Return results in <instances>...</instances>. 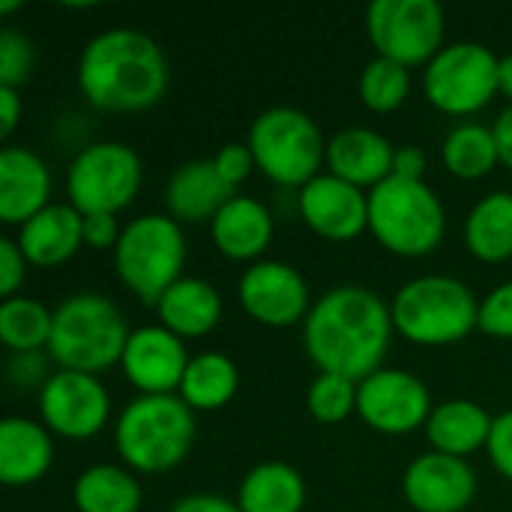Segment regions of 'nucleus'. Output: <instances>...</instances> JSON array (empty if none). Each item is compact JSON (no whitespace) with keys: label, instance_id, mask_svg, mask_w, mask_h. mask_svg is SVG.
I'll list each match as a JSON object with an SVG mask.
<instances>
[{"label":"nucleus","instance_id":"f257e3e1","mask_svg":"<svg viewBox=\"0 0 512 512\" xmlns=\"http://www.w3.org/2000/svg\"><path fill=\"white\" fill-rule=\"evenodd\" d=\"M393 330V312L375 291L339 285L309 309L303 342L321 372L363 381L381 369Z\"/></svg>","mask_w":512,"mask_h":512},{"label":"nucleus","instance_id":"f03ea898","mask_svg":"<svg viewBox=\"0 0 512 512\" xmlns=\"http://www.w3.org/2000/svg\"><path fill=\"white\" fill-rule=\"evenodd\" d=\"M168 78L165 51L135 27L96 33L78 60V87L99 111H144L165 96Z\"/></svg>","mask_w":512,"mask_h":512},{"label":"nucleus","instance_id":"7ed1b4c3","mask_svg":"<svg viewBox=\"0 0 512 512\" xmlns=\"http://www.w3.org/2000/svg\"><path fill=\"white\" fill-rule=\"evenodd\" d=\"M195 411L180 396H138L114 426V447L141 474L177 468L195 444Z\"/></svg>","mask_w":512,"mask_h":512},{"label":"nucleus","instance_id":"20e7f679","mask_svg":"<svg viewBox=\"0 0 512 512\" xmlns=\"http://www.w3.org/2000/svg\"><path fill=\"white\" fill-rule=\"evenodd\" d=\"M129 333L126 318L108 297L81 291L54 309L48 354L60 369L99 375L123 360Z\"/></svg>","mask_w":512,"mask_h":512},{"label":"nucleus","instance_id":"39448f33","mask_svg":"<svg viewBox=\"0 0 512 512\" xmlns=\"http://www.w3.org/2000/svg\"><path fill=\"white\" fill-rule=\"evenodd\" d=\"M393 327L414 345H453L480 327V303L474 291L453 276H417L405 282L393 303Z\"/></svg>","mask_w":512,"mask_h":512},{"label":"nucleus","instance_id":"423d86ee","mask_svg":"<svg viewBox=\"0 0 512 512\" xmlns=\"http://www.w3.org/2000/svg\"><path fill=\"white\" fill-rule=\"evenodd\" d=\"M369 231L393 255H429L447 231L444 204L423 180L387 177L369 192Z\"/></svg>","mask_w":512,"mask_h":512},{"label":"nucleus","instance_id":"0eeeda50","mask_svg":"<svg viewBox=\"0 0 512 512\" xmlns=\"http://www.w3.org/2000/svg\"><path fill=\"white\" fill-rule=\"evenodd\" d=\"M186 264V237L174 216L147 213L132 219L117 246H114V270L120 282L144 303H159V297L183 279Z\"/></svg>","mask_w":512,"mask_h":512},{"label":"nucleus","instance_id":"6e6552de","mask_svg":"<svg viewBox=\"0 0 512 512\" xmlns=\"http://www.w3.org/2000/svg\"><path fill=\"white\" fill-rule=\"evenodd\" d=\"M249 150L255 165L279 186H306L327 162V141L318 123L291 105L261 111L249 126Z\"/></svg>","mask_w":512,"mask_h":512},{"label":"nucleus","instance_id":"1a4fd4ad","mask_svg":"<svg viewBox=\"0 0 512 512\" xmlns=\"http://www.w3.org/2000/svg\"><path fill=\"white\" fill-rule=\"evenodd\" d=\"M144 165L141 156L120 141L87 144L66 171L69 204L81 213H120L141 189Z\"/></svg>","mask_w":512,"mask_h":512},{"label":"nucleus","instance_id":"9d476101","mask_svg":"<svg viewBox=\"0 0 512 512\" xmlns=\"http://www.w3.org/2000/svg\"><path fill=\"white\" fill-rule=\"evenodd\" d=\"M501 57L480 42L444 45L423 72L426 99L444 114H474L486 108L498 93Z\"/></svg>","mask_w":512,"mask_h":512},{"label":"nucleus","instance_id":"9b49d317","mask_svg":"<svg viewBox=\"0 0 512 512\" xmlns=\"http://www.w3.org/2000/svg\"><path fill=\"white\" fill-rule=\"evenodd\" d=\"M366 27L378 57L408 69L429 63L444 48V9L435 0H375Z\"/></svg>","mask_w":512,"mask_h":512},{"label":"nucleus","instance_id":"f8f14e48","mask_svg":"<svg viewBox=\"0 0 512 512\" xmlns=\"http://www.w3.org/2000/svg\"><path fill=\"white\" fill-rule=\"evenodd\" d=\"M111 399L96 375L57 369L39 387V417L51 435L87 441L108 423Z\"/></svg>","mask_w":512,"mask_h":512},{"label":"nucleus","instance_id":"ddd939ff","mask_svg":"<svg viewBox=\"0 0 512 512\" xmlns=\"http://www.w3.org/2000/svg\"><path fill=\"white\" fill-rule=\"evenodd\" d=\"M435 405L429 387L405 369H378L360 381L357 414L384 435H408L429 423Z\"/></svg>","mask_w":512,"mask_h":512},{"label":"nucleus","instance_id":"4468645a","mask_svg":"<svg viewBox=\"0 0 512 512\" xmlns=\"http://www.w3.org/2000/svg\"><path fill=\"white\" fill-rule=\"evenodd\" d=\"M240 303L243 309L267 324L288 327L309 315V285L303 273L285 261H255L240 276Z\"/></svg>","mask_w":512,"mask_h":512},{"label":"nucleus","instance_id":"2eb2a0df","mask_svg":"<svg viewBox=\"0 0 512 512\" xmlns=\"http://www.w3.org/2000/svg\"><path fill=\"white\" fill-rule=\"evenodd\" d=\"M189 360L192 357L177 333L162 324H150L129 333L120 366L141 396H171L180 390Z\"/></svg>","mask_w":512,"mask_h":512},{"label":"nucleus","instance_id":"dca6fc26","mask_svg":"<svg viewBox=\"0 0 512 512\" xmlns=\"http://www.w3.org/2000/svg\"><path fill=\"white\" fill-rule=\"evenodd\" d=\"M297 207L315 234L336 243L354 240L369 228V192L336 174H318L309 180L297 195Z\"/></svg>","mask_w":512,"mask_h":512},{"label":"nucleus","instance_id":"f3484780","mask_svg":"<svg viewBox=\"0 0 512 512\" xmlns=\"http://www.w3.org/2000/svg\"><path fill=\"white\" fill-rule=\"evenodd\" d=\"M402 492L417 512H465L477 495V474L465 459L432 450L405 468Z\"/></svg>","mask_w":512,"mask_h":512},{"label":"nucleus","instance_id":"a211bd4d","mask_svg":"<svg viewBox=\"0 0 512 512\" xmlns=\"http://www.w3.org/2000/svg\"><path fill=\"white\" fill-rule=\"evenodd\" d=\"M51 171L27 147L0 150V219L6 225H24L48 207Z\"/></svg>","mask_w":512,"mask_h":512},{"label":"nucleus","instance_id":"6ab92c4d","mask_svg":"<svg viewBox=\"0 0 512 512\" xmlns=\"http://www.w3.org/2000/svg\"><path fill=\"white\" fill-rule=\"evenodd\" d=\"M393 156H396V147L390 144V138L366 126L342 129L327 141L330 174L360 189L363 186L375 189L378 183L393 177Z\"/></svg>","mask_w":512,"mask_h":512},{"label":"nucleus","instance_id":"aec40b11","mask_svg":"<svg viewBox=\"0 0 512 512\" xmlns=\"http://www.w3.org/2000/svg\"><path fill=\"white\" fill-rule=\"evenodd\" d=\"M234 195V186L222 180L213 159L183 162L165 186V204L177 222H213Z\"/></svg>","mask_w":512,"mask_h":512},{"label":"nucleus","instance_id":"412c9836","mask_svg":"<svg viewBox=\"0 0 512 512\" xmlns=\"http://www.w3.org/2000/svg\"><path fill=\"white\" fill-rule=\"evenodd\" d=\"M18 246L36 267H60L84 246V216L72 204H48L21 225Z\"/></svg>","mask_w":512,"mask_h":512},{"label":"nucleus","instance_id":"4be33fe9","mask_svg":"<svg viewBox=\"0 0 512 512\" xmlns=\"http://www.w3.org/2000/svg\"><path fill=\"white\" fill-rule=\"evenodd\" d=\"M54 441L45 423L6 417L0 423V480L6 486H30L48 474Z\"/></svg>","mask_w":512,"mask_h":512},{"label":"nucleus","instance_id":"5701e85b","mask_svg":"<svg viewBox=\"0 0 512 512\" xmlns=\"http://www.w3.org/2000/svg\"><path fill=\"white\" fill-rule=\"evenodd\" d=\"M210 234L225 258L255 261L273 240V216L258 198L234 195L210 222Z\"/></svg>","mask_w":512,"mask_h":512},{"label":"nucleus","instance_id":"b1692460","mask_svg":"<svg viewBox=\"0 0 512 512\" xmlns=\"http://www.w3.org/2000/svg\"><path fill=\"white\" fill-rule=\"evenodd\" d=\"M156 315L159 324L180 339H198L216 330V324L222 321V297L207 279L183 276L159 297Z\"/></svg>","mask_w":512,"mask_h":512},{"label":"nucleus","instance_id":"393cba45","mask_svg":"<svg viewBox=\"0 0 512 512\" xmlns=\"http://www.w3.org/2000/svg\"><path fill=\"white\" fill-rule=\"evenodd\" d=\"M492 423H495V417H489V411L480 402L450 399V402L435 405V411L426 423V438L435 453L465 459L489 444Z\"/></svg>","mask_w":512,"mask_h":512},{"label":"nucleus","instance_id":"a878e982","mask_svg":"<svg viewBox=\"0 0 512 512\" xmlns=\"http://www.w3.org/2000/svg\"><path fill=\"white\" fill-rule=\"evenodd\" d=\"M237 504L243 512H300L306 504V480L288 462H261L243 477Z\"/></svg>","mask_w":512,"mask_h":512},{"label":"nucleus","instance_id":"bb28decb","mask_svg":"<svg viewBox=\"0 0 512 512\" xmlns=\"http://www.w3.org/2000/svg\"><path fill=\"white\" fill-rule=\"evenodd\" d=\"M240 390V369L222 351H201L189 360L177 396L192 411H219Z\"/></svg>","mask_w":512,"mask_h":512},{"label":"nucleus","instance_id":"cd10ccee","mask_svg":"<svg viewBox=\"0 0 512 512\" xmlns=\"http://www.w3.org/2000/svg\"><path fill=\"white\" fill-rule=\"evenodd\" d=\"M465 243L474 258L498 264L512 255V195L492 192L480 198L465 219Z\"/></svg>","mask_w":512,"mask_h":512},{"label":"nucleus","instance_id":"c85d7f7f","mask_svg":"<svg viewBox=\"0 0 512 512\" xmlns=\"http://www.w3.org/2000/svg\"><path fill=\"white\" fill-rule=\"evenodd\" d=\"M141 483L120 465H93L78 474L72 501L78 512H141Z\"/></svg>","mask_w":512,"mask_h":512},{"label":"nucleus","instance_id":"c756f323","mask_svg":"<svg viewBox=\"0 0 512 512\" xmlns=\"http://www.w3.org/2000/svg\"><path fill=\"white\" fill-rule=\"evenodd\" d=\"M441 159H444L447 171L462 180L486 177L501 162L492 126L462 123V126L450 129V135L444 138V147H441Z\"/></svg>","mask_w":512,"mask_h":512},{"label":"nucleus","instance_id":"7c9ffc66","mask_svg":"<svg viewBox=\"0 0 512 512\" xmlns=\"http://www.w3.org/2000/svg\"><path fill=\"white\" fill-rule=\"evenodd\" d=\"M54 312L33 297L15 294L0 303V342L12 354H33L48 348Z\"/></svg>","mask_w":512,"mask_h":512},{"label":"nucleus","instance_id":"2f4dec72","mask_svg":"<svg viewBox=\"0 0 512 512\" xmlns=\"http://www.w3.org/2000/svg\"><path fill=\"white\" fill-rule=\"evenodd\" d=\"M411 90V72L408 66L387 60V57H375L372 63H366L363 75H360V99L366 108L387 114L396 111Z\"/></svg>","mask_w":512,"mask_h":512},{"label":"nucleus","instance_id":"473e14b6","mask_svg":"<svg viewBox=\"0 0 512 512\" xmlns=\"http://www.w3.org/2000/svg\"><path fill=\"white\" fill-rule=\"evenodd\" d=\"M357 393L360 381L333 372H318V378L309 384L306 408L318 423H342L357 411Z\"/></svg>","mask_w":512,"mask_h":512},{"label":"nucleus","instance_id":"72a5a7b5","mask_svg":"<svg viewBox=\"0 0 512 512\" xmlns=\"http://www.w3.org/2000/svg\"><path fill=\"white\" fill-rule=\"evenodd\" d=\"M33 60H36V51H33L30 36H24L21 30L3 27L0 30V87L18 90L30 78Z\"/></svg>","mask_w":512,"mask_h":512},{"label":"nucleus","instance_id":"f704fd0d","mask_svg":"<svg viewBox=\"0 0 512 512\" xmlns=\"http://www.w3.org/2000/svg\"><path fill=\"white\" fill-rule=\"evenodd\" d=\"M480 330L492 339H512V282L498 285L480 303Z\"/></svg>","mask_w":512,"mask_h":512},{"label":"nucleus","instance_id":"c9c22d12","mask_svg":"<svg viewBox=\"0 0 512 512\" xmlns=\"http://www.w3.org/2000/svg\"><path fill=\"white\" fill-rule=\"evenodd\" d=\"M27 258L18 246V240L12 237H0V294L3 300L15 297L21 282H24V273H27Z\"/></svg>","mask_w":512,"mask_h":512},{"label":"nucleus","instance_id":"e433bc0d","mask_svg":"<svg viewBox=\"0 0 512 512\" xmlns=\"http://www.w3.org/2000/svg\"><path fill=\"white\" fill-rule=\"evenodd\" d=\"M213 162H216V171L222 174V180H225L228 186H234V189L252 174V168H258V165H255V156H252V150H249V144H225V147L213 156Z\"/></svg>","mask_w":512,"mask_h":512},{"label":"nucleus","instance_id":"4c0bfd02","mask_svg":"<svg viewBox=\"0 0 512 512\" xmlns=\"http://www.w3.org/2000/svg\"><path fill=\"white\" fill-rule=\"evenodd\" d=\"M486 450H489V459H492L495 471L504 474L512 483V408L495 417Z\"/></svg>","mask_w":512,"mask_h":512},{"label":"nucleus","instance_id":"58836bf2","mask_svg":"<svg viewBox=\"0 0 512 512\" xmlns=\"http://www.w3.org/2000/svg\"><path fill=\"white\" fill-rule=\"evenodd\" d=\"M123 228L114 213H90L84 216V246L90 249H114Z\"/></svg>","mask_w":512,"mask_h":512},{"label":"nucleus","instance_id":"ea45409f","mask_svg":"<svg viewBox=\"0 0 512 512\" xmlns=\"http://www.w3.org/2000/svg\"><path fill=\"white\" fill-rule=\"evenodd\" d=\"M51 375L45 372V357L39 351L33 354H12L9 360V381L21 384V387H33V384H45Z\"/></svg>","mask_w":512,"mask_h":512},{"label":"nucleus","instance_id":"a19ab883","mask_svg":"<svg viewBox=\"0 0 512 512\" xmlns=\"http://www.w3.org/2000/svg\"><path fill=\"white\" fill-rule=\"evenodd\" d=\"M426 150L417 147V144H405V147H396V156H393V177H402V180H423L426 174Z\"/></svg>","mask_w":512,"mask_h":512},{"label":"nucleus","instance_id":"79ce46f5","mask_svg":"<svg viewBox=\"0 0 512 512\" xmlns=\"http://www.w3.org/2000/svg\"><path fill=\"white\" fill-rule=\"evenodd\" d=\"M171 512H243L240 510V504L237 501H228V498H222V495H186V498H180Z\"/></svg>","mask_w":512,"mask_h":512},{"label":"nucleus","instance_id":"37998d69","mask_svg":"<svg viewBox=\"0 0 512 512\" xmlns=\"http://www.w3.org/2000/svg\"><path fill=\"white\" fill-rule=\"evenodd\" d=\"M21 120V96L12 87H0V135L9 138Z\"/></svg>","mask_w":512,"mask_h":512},{"label":"nucleus","instance_id":"c03bdc74","mask_svg":"<svg viewBox=\"0 0 512 512\" xmlns=\"http://www.w3.org/2000/svg\"><path fill=\"white\" fill-rule=\"evenodd\" d=\"M492 132H495V141H498L501 162H504V165L512 171V105H507V108L498 114V120H495Z\"/></svg>","mask_w":512,"mask_h":512},{"label":"nucleus","instance_id":"a18cd8bd","mask_svg":"<svg viewBox=\"0 0 512 512\" xmlns=\"http://www.w3.org/2000/svg\"><path fill=\"white\" fill-rule=\"evenodd\" d=\"M498 87L504 96L512 99V54H504L501 57V66H498Z\"/></svg>","mask_w":512,"mask_h":512},{"label":"nucleus","instance_id":"49530a36","mask_svg":"<svg viewBox=\"0 0 512 512\" xmlns=\"http://www.w3.org/2000/svg\"><path fill=\"white\" fill-rule=\"evenodd\" d=\"M15 9H21V0H0V15H9Z\"/></svg>","mask_w":512,"mask_h":512}]
</instances>
